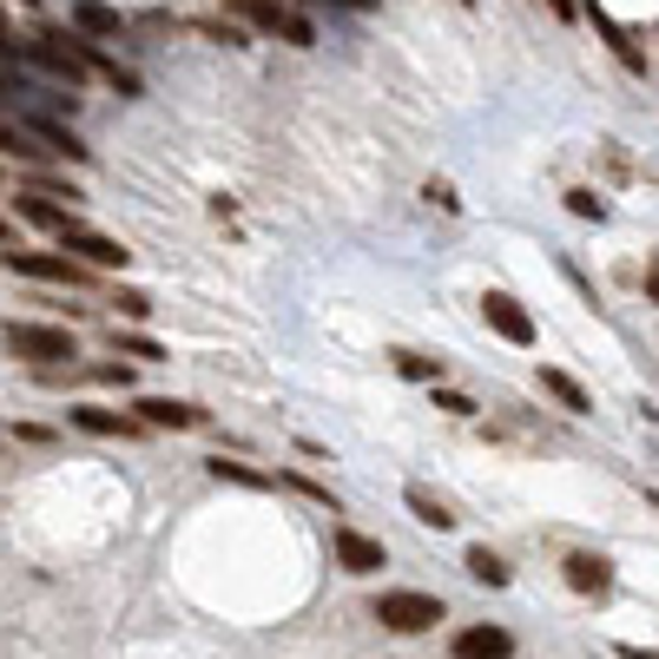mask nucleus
Instances as JSON below:
<instances>
[{
	"label": "nucleus",
	"instance_id": "f257e3e1",
	"mask_svg": "<svg viewBox=\"0 0 659 659\" xmlns=\"http://www.w3.org/2000/svg\"><path fill=\"white\" fill-rule=\"evenodd\" d=\"M8 357L60 370V363L80 357V344H73V330H53V323H8Z\"/></svg>",
	"mask_w": 659,
	"mask_h": 659
},
{
	"label": "nucleus",
	"instance_id": "f03ea898",
	"mask_svg": "<svg viewBox=\"0 0 659 659\" xmlns=\"http://www.w3.org/2000/svg\"><path fill=\"white\" fill-rule=\"evenodd\" d=\"M376 620H383L390 633H429V626L448 620V613H442L435 594H409V587H403V594H383V600H376Z\"/></svg>",
	"mask_w": 659,
	"mask_h": 659
},
{
	"label": "nucleus",
	"instance_id": "7ed1b4c3",
	"mask_svg": "<svg viewBox=\"0 0 659 659\" xmlns=\"http://www.w3.org/2000/svg\"><path fill=\"white\" fill-rule=\"evenodd\" d=\"M481 316H488V330H494L502 344L535 350V316L522 310V297H508V290H488V297H481Z\"/></svg>",
	"mask_w": 659,
	"mask_h": 659
},
{
	"label": "nucleus",
	"instance_id": "20e7f679",
	"mask_svg": "<svg viewBox=\"0 0 659 659\" xmlns=\"http://www.w3.org/2000/svg\"><path fill=\"white\" fill-rule=\"evenodd\" d=\"M60 251H73L80 264H99V271H125V264H132V251H125L119 238H99V231H86L80 218L60 231Z\"/></svg>",
	"mask_w": 659,
	"mask_h": 659
},
{
	"label": "nucleus",
	"instance_id": "39448f33",
	"mask_svg": "<svg viewBox=\"0 0 659 659\" xmlns=\"http://www.w3.org/2000/svg\"><path fill=\"white\" fill-rule=\"evenodd\" d=\"M8 271H21V277H40V284H86V271H80V257H47V251H8Z\"/></svg>",
	"mask_w": 659,
	"mask_h": 659
},
{
	"label": "nucleus",
	"instance_id": "423d86ee",
	"mask_svg": "<svg viewBox=\"0 0 659 659\" xmlns=\"http://www.w3.org/2000/svg\"><path fill=\"white\" fill-rule=\"evenodd\" d=\"M448 652L455 659H515V633L508 626H462Z\"/></svg>",
	"mask_w": 659,
	"mask_h": 659
},
{
	"label": "nucleus",
	"instance_id": "0eeeda50",
	"mask_svg": "<svg viewBox=\"0 0 659 659\" xmlns=\"http://www.w3.org/2000/svg\"><path fill=\"white\" fill-rule=\"evenodd\" d=\"M337 561L350 567V574H383L390 567V554H383V541H370V535H357V528H337Z\"/></svg>",
	"mask_w": 659,
	"mask_h": 659
},
{
	"label": "nucleus",
	"instance_id": "6e6552de",
	"mask_svg": "<svg viewBox=\"0 0 659 659\" xmlns=\"http://www.w3.org/2000/svg\"><path fill=\"white\" fill-rule=\"evenodd\" d=\"M561 574H567V587L587 594V600H607V594H613V567H607L600 554H567Z\"/></svg>",
	"mask_w": 659,
	"mask_h": 659
},
{
	"label": "nucleus",
	"instance_id": "1a4fd4ad",
	"mask_svg": "<svg viewBox=\"0 0 659 659\" xmlns=\"http://www.w3.org/2000/svg\"><path fill=\"white\" fill-rule=\"evenodd\" d=\"M580 14L594 21V34H600V40L613 47V60H620L626 73H646V53H639V47L626 40V27H613V21H607V8H600V0H580Z\"/></svg>",
	"mask_w": 659,
	"mask_h": 659
},
{
	"label": "nucleus",
	"instance_id": "9d476101",
	"mask_svg": "<svg viewBox=\"0 0 659 659\" xmlns=\"http://www.w3.org/2000/svg\"><path fill=\"white\" fill-rule=\"evenodd\" d=\"M139 422H152V429H199V422H205V409L172 403V396H145V403H139Z\"/></svg>",
	"mask_w": 659,
	"mask_h": 659
},
{
	"label": "nucleus",
	"instance_id": "9b49d317",
	"mask_svg": "<svg viewBox=\"0 0 659 659\" xmlns=\"http://www.w3.org/2000/svg\"><path fill=\"white\" fill-rule=\"evenodd\" d=\"M225 8H231V14H244L251 27H271V34H290V21H297V14L284 8V0H225Z\"/></svg>",
	"mask_w": 659,
	"mask_h": 659
},
{
	"label": "nucleus",
	"instance_id": "f8f14e48",
	"mask_svg": "<svg viewBox=\"0 0 659 659\" xmlns=\"http://www.w3.org/2000/svg\"><path fill=\"white\" fill-rule=\"evenodd\" d=\"M403 502H409V515H416L422 528H435V535H442V528H455V515H448V502H435V494H429L422 481H409V488H403Z\"/></svg>",
	"mask_w": 659,
	"mask_h": 659
},
{
	"label": "nucleus",
	"instance_id": "ddd939ff",
	"mask_svg": "<svg viewBox=\"0 0 659 659\" xmlns=\"http://www.w3.org/2000/svg\"><path fill=\"white\" fill-rule=\"evenodd\" d=\"M27 132H34V139H47V145H53L60 158H73V165H86V158H93V152H86V145H80L60 119H40V112H34V119H27Z\"/></svg>",
	"mask_w": 659,
	"mask_h": 659
},
{
	"label": "nucleus",
	"instance_id": "4468645a",
	"mask_svg": "<svg viewBox=\"0 0 659 659\" xmlns=\"http://www.w3.org/2000/svg\"><path fill=\"white\" fill-rule=\"evenodd\" d=\"M541 390H548V396H554L567 416H587V409H594V396H587V390H580L567 370H541Z\"/></svg>",
	"mask_w": 659,
	"mask_h": 659
},
{
	"label": "nucleus",
	"instance_id": "2eb2a0df",
	"mask_svg": "<svg viewBox=\"0 0 659 659\" xmlns=\"http://www.w3.org/2000/svg\"><path fill=\"white\" fill-rule=\"evenodd\" d=\"M73 21L86 27V34H106V40H119V8H106V0H73Z\"/></svg>",
	"mask_w": 659,
	"mask_h": 659
},
{
	"label": "nucleus",
	"instance_id": "dca6fc26",
	"mask_svg": "<svg viewBox=\"0 0 659 659\" xmlns=\"http://www.w3.org/2000/svg\"><path fill=\"white\" fill-rule=\"evenodd\" d=\"M468 574L481 580V587H508L515 574H508V561L494 554V548H468Z\"/></svg>",
	"mask_w": 659,
	"mask_h": 659
},
{
	"label": "nucleus",
	"instance_id": "f3484780",
	"mask_svg": "<svg viewBox=\"0 0 659 659\" xmlns=\"http://www.w3.org/2000/svg\"><path fill=\"white\" fill-rule=\"evenodd\" d=\"M73 422H80L86 435H139V422H125V416H112V409H73Z\"/></svg>",
	"mask_w": 659,
	"mask_h": 659
},
{
	"label": "nucleus",
	"instance_id": "a211bd4d",
	"mask_svg": "<svg viewBox=\"0 0 659 659\" xmlns=\"http://www.w3.org/2000/svg\"><path fill=\"white\" fill-rule=\"evenodd\" d=\"M14 205H21V218H34V225H47V231H67V225H73V218H67L60 205H47L40 192H27V199H14Z\"/></svg>",
	"mask_w": 659,
	"mask_h": 659
},
{
	"label": "nucleus",
	"instance_id": "6ab92c4d",
	"mask_svg": "<svg viewBox=\"0 0 659 659\" xmlns=\"http://www.w3.org/2000/svg\"><path fill=\"white\" fill-rule=\"evenodd\" d=\"M396 370H403L409 383H429V390L442 383V357H416V350H396Z\"/></svg>",
	"mask_w": 659,
	"mask_h": 659
},
{
	"label": "nucleus",
	"instance_id": "aec40b11",
	"mask_svg": "<svg viewBox=\"0 0 659 659\" xmlns=\"http://www.w3.org/2000/svg\"><path fill=\"white\" fill-rule=\"evenodd\" d=\"M212 468V481H231V488H271V475H257V468H244V462H205Z\"/></svg>",
	"mask_w": 659,
	"mask_h": 659
},
{
	"label": "nucleus",
	"instance_id": "412c9836",
	"mask_svg": "<svg viewBox=\"0 0 659 659\" xmlns=\"http://www.w3.org/2000/svg\"><path fill=\"white\" fill-rule=\"evenodd\" d=\"M112 344H119V357H145V363H165V350H158L152 337H132V330H112Z\"/></svg>",
	"mask_w": 659,
	"mask_h": 659
},
{
	"label": "nucleus",
	"instance_id": "4be33fe9",
	"mask_svg": "<svg viewBox=\"0 0 659 659\" xmlns=\"http://www.w3.org/2000/svg\"><path fill=\"white\" fill-rule=\"evenodd\" d=\"M567 212L600 225V218H607V199H600V192H587V185H574V192H567Z\"/></svg>",
	"mask_w": 659,
	"mask_h": 659
},
{
	"label": "nucleus",
	"instance_id": "5701e85b",
	"mask_svg": "<svg viewBox=\"0 0 659 659\" xmlns=\"http://www.w3.org/2000/svg\"><path fill=\"white\" fill-rule=\"evenodd\" d=\"M284 481H290L297 494H310V502H316V508H330V515H337V494H330L323 481H310V475H284Z\"/></svg>",
	"mask_w": 659,
	"mask_h": 659
},
{
	"label": "nucleus",
	"instance_id": "b1692460",
	"mask_svg": "<svg viewBox=\"0 0 659 659\" xmlns=\"http://www.w3.org/2000/svg\"><path fill=\"white\" fill-rule=\"evenodd\" d=\"M422 199H429L435 212H462V199H455V185H448V179H429V185H422Z\"/></svg>",
	"mask_w": 659,
	"mask_h": 659
},
{
	"label": "nucleus",
	"instance_id": "393cba45",
	"mask_svg": "<svg viewBox=\"0 0 659 659\" xmlns=\"http://www.w3.org/2000/svg\"><path fill=\"white\" fill-rule=\"evenodd\" d=\"M112 303H119V310H125L132 323H139V316H152V297H145V290H119Z\"/></svg>",
	"mask_w": 659,
	"mask_h": 659
},
{
	"label": "nucleus",
	"instance_id": "a878e982",
	"mask_svg": "<svg viewBox=\"0 0 659 659\" xmlns=\"http://www.w3.org/2000/svg\"><path fill=\"white\" fill-rule=\"evenodd\" d=\"M435 409H448V416H475V403H468L462 390H435Z\"/></svg>",
	"mask_w": 659,
	"mask_h": 659
},
{
	"label": "nucleus",
	"instance_id": "bb28decb",
	"mask_svg": "<svg viewBox=\"0 0 659 659\" xmlns=\"http://www.w3.org/2000/svg\"><path fill=\"white\" fill-rule=\"evenodd\" d=\"M27 192H40V199H80V192L60 185V179H27Z\"/></svg>",
	"mask_w": 659,
	"mask_h": 659
},
{
	"label": "nucleus",
	"instance_id": "cd10ccee",
	"mask_svg": "<svg viewBox=\"0 0 659 659\" xmlns=\"http://www.w3.org/2000/svg\"><path fill=\"white\" fill-rule=\"evenodd\" d=\"M93 376H99V383H119V390H125V383H132V370H125V363H99V370H93Z\"/></svg>",
	"mask_w": 659,
	"mask_h": 659
},
{
	"label": "nucleus",
	"instance_id": "c85d7f7f",
	"mask_svg": "<svg viewBox=\"0 0 659 659\" xmlns=\"http://www.w3.org/2000/svg\"><path fill=\"white\" fill-rule=\"evenodd\" d=\"M14 442H53V435H47L40 422H14Z\"/></svg>",
	"mask_w": 659,
	"mask_h": 659
},
{
	"label": "nucleus",
	"instance_id": "c756f323",
	"mask_svg": "<svg viewBox=\"0 0 659 659\" xmlns=\"http://www.w3.org/2000/svg\"><path fill=\"white\" fill-rule=\"evenodd\" d=\"M613 652H620V659H659V652H652V646H626V639H620V646H613Z\"/></svg>",
	"mask_w": 659,
	"mask_h": 659
},
{
	"label": "nucleus",
	"instance_id": "7c9ffc66",
	"mask_svg": "<svg viewBox=\"0 0 659 659\" xmlns=\"http://www.w3.org/2000/svg\"><path fill=\"white\" fill-rule=\"evenodd\" d=\"M548 8H554L561 21H574V14H580V0H548Z\"/></svg>",
	"mask_w": 659,
	"mask_h": 659
},
{
	"label": "nucleus",
	"instance_id": "2f4dec72",
	"mask_svg": "<svg viewBox=\"0 0 659 659\" xmlns=\"http://www.w3.org/2000/svg\"><path fill=\"white\" fill-rule=\"evenodd\" d=\"M646 297H652V303H659V264H652V271H646Z\"/></svg>",
	"mask_w": 659,
	"mask_h": 659
},
{
	"label": "nucleus",
	"instance_id": "473e14b6",
	"mask_svg": "<svg viewBox=\"0 0 659 659\" xmlns=\"http://www.w3.org/2000/svg\"><path fill=\"white\" fill-rule=\"evenodd\" d=\"M337 8H357V14H363V8H376V0H337Z\"/></svg>",
	"mask_w": 659,
	"mask_h": 659
},
{
	"label": "nucleus",
	"instance_id": "72a5a7b5",
	"mask_svg": "<svg viewBox=\"0 0 659 659\" xmlns=\"http://www.w3.org/2000/svg\"><path fill=\"white\" fill-rule=\"evenodd\" d=\"M21 8H34V0H21Z\"/></svg>",
	"mask_w": 659,
	"mask_h": 659
}]
</instances>
